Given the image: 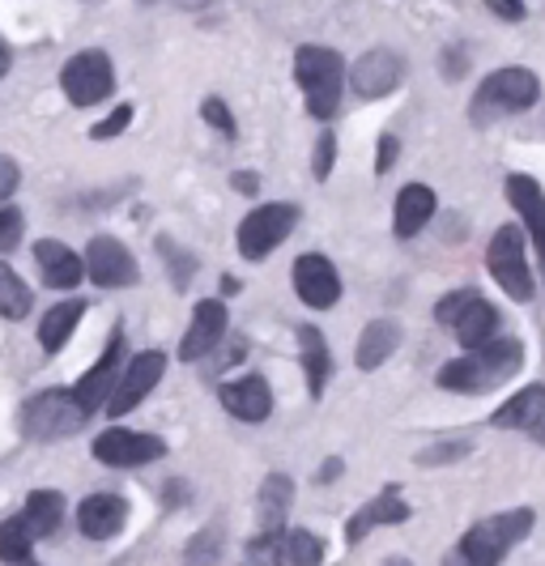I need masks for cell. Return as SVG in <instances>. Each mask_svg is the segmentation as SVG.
<instances>
[{
	"instance_id": "26",
	"label": "cell",
	"mask_w": 545,
	"mask_h": 566,
	"mask_svg": "<svg viewBox=\"0 0 545 566\" xmlns=\"http://www.w3.org/2000/svg\"><path fill=\"white\" fill-rule=\"evenodd\" d=\"M298 345H303V375H307V392L324 397V384L333 375V354H328V340L319 328H298Z\"/></svg>"
},
{
	"instance_id": "34",
	"label": "cell",
	"mask_w": 545,
	"mask_h": 566,
	"mask_svg": "<svg viewBox=\"0 0 545 566\" xmlns=\"http://www.w3.org/2000/svg\"><path fill=\"white\" fill-rule=\"evenodd\" d=\"M128 124H133V107H128V103H119L107 119H98V124L90 128V137H94V142H112V137H119Z\"/></svg>"
},
{
	"instance_id": "4",
	"label": "cell",
	"mask_w": 545,
	"mask_h": 566,
	"mask_svg": "<svg viewBox=\"0 0 545 566\" xmlns=\"http://www.w3.org/2000/svg\"><path fill=\"white\" fill-rule=\"evenodd\" d=\"M533 533V507H516V511H499V515H486L478 520L464 537H460V563H478V566H494L512 554V545Z\"/></svg>"
},
{
	"instance_id": "33",
	"label": "cell",
	"mask_w": 545,
	"mask_h": 566,
	"mask_svg": "<svg viewBox=\"0 0 545 566\" xmlns=\"http://www.w3.org/2000/svg\"><path fill=\"white\" fill-rule=\"evenodd\" d=\"M22 230H27V218H22V209H13V205H0V252H13V248L22 243Z\"/></svg>"
},
{
	"instance_id": "3",
	"label": "cell",
	"mask_w": 545,
	"mask_h": 566,
	"mask_svg": "<svg viewBox=\"0 0 545 566\" xmlns=\"http://www.w3.org/2000/svg\"><path fill=\"white\" fill-rule=\"evenodd\" d=\"M345 69L342 52L333 48H298L294 52V82L307 94V112L316 119H333L342 112V90H345Z\"/></svg>"
},
{
	"instance_id": "38",
	"label": "cell",
	"mask_w": 545,
	"mask_h": 566,
	"mask_svg": "<svg viewBox=\"0 0 545 566\" xmlns=\"http://www.w3.org/2000/svg\"><path fill=\"white\" fill-rule=\"evenodd\" d=\"M18 184H22V170H18V163L0 154V205L18 192Z\"/></svg>"
},
{
	"instance_id": "30",
	"label": "cell",
	"mask_w": 545,
	"mask_h": 566,
	"mask_svg": "<svg viewBox=\"0 0 545 566\" xmlns=\"http://www.w3.org/2000/svg\"><path fill=\"white\" fill-rule=\"evenodd\" d=\"M34 533L22 515H9L0 524V563H34Z\"/></svg>"
},
{
	"instance_id": "25",
	"label": "cell",
	"mask_w": 545,
	"mask_h": 566,
	"mask_svg": "<svg viewBox=\"0 0 545 566\" xmlns=\"http://www.w3.org/2000/svg\"><path fill=\"white\" fill-rule=\"evenodd\" d=\"M82 315H86V303L82 298H69V303H56L52 312L43 315V324H39V345L48 349V354H60L69 337H73V328L82 324Z\"/></svg>"
},
{
	"instance_id": "42",
	"label": "cell",
	"mask_w": 545,
	"mask_h": 566,
	"mask_svg": "<svg viewBox=\"0 0 545 566\" xmlns=\"http://www.w3.org/2000/svg\"><path fill=\"white\" fill-rule=\"evenodd\" d=\"M490 4H494V13H499V18H512V22L524 18V0H490Z\"/></svg>"
},
{
	"instance_id": "27",
	"label": "cell",
	"mask_w": 545,
	"mask_h": 566,
	"mask_svg": "<svg viewBox=\"0 0 545 566\" xmlns=\"http://www.w3.org/2000/svg\"><path fill=\"white\" fill-rule=\"evenodd\" d=\"M290 503H294V482H290L286 473H269L256 494L260 524H264V528H282L290 515Z\"/></svg>"
},
{
	"instance_id": "35",
	"label": "cell",
	"mask_w": 545,
	"mask_h": 566,
	"mask_svg": "<svg viewBox=\"0 0 545 566\" xmlns=\"http://www.w3.org/2000/svg\"><path fill=\"white\" fill-rule=\"evenodd\" d=\"M201 115H205V124L218 128L222 137H234V133H239V124H234V115H230V107L222 103V98H205Z\"/></svg>"
},
{
	"instance_id": "45",
	"label": "cell",
	"mask_w": 545,
	"mask_h": 566,
	"mask_svg": "<svg viewBox=\"0 0 545 566\" xmlns=\"http://www.w3.org/2000/svg\"><path fill=\"white\" fill-rule=\"evenodd\" d=\"M9 64H13V52H9V48H4V43H0V77H4V73H9Z\"/></svg>"
},
{
	"instance_id": "21",
	"label": "cell",
	"mask_w": 545,
	"mask_h": 566,
	"mask_svg": "<svg viewBox=\"0 0 545 566\" xmlns=\"http://www.w3.org/2000/svg\"><path fill=\"white\" fill-rule=\"evenodd\" d=\"M128 520V503L119 494H90L77 507V528L90 541H112Z\"/></svg>"
},
{
	"instance_id": "28",
	"label": "cell",
	"mask_w": 545,
	"mask_h": 566,
	"mask_svg": "<svg viewBox=\"0 0 545 566\" xmlns=\"http://www.w3.org/2000/svg\"><path fill=\"white\" fill-rule=\"evenodd\" d=\"M22 520L30 524L34 537H52L64 524V494L60 490H30L27 507H22Z\"/></svg>"
},
{
	"instance_id": "44",
	"label": "cell",
	"mask_w": 545,
	"mask_h": 566,
	"mask_svg": "<svg viewBox=\"0 0 545 566\" xmlns=\"http://www.w3.org/2000/svg\"><path fill=\"white\" fill-rule=\"evenodd\" d=\"M345 464L342 460H337V455H333V460H328V464H324V469H319V485H328L333 482V478H337V473H342Z\"/></svg>"
},
{
	"instance_id": "1",
	"label": "cell",
	"mask_w": 545,
	"mask_h": 566,
	"mask_svg": "<svg viewBox=\"0 0 545 566\" xmlns=\"http://www.w3.org/2000/svg\"><path fill=\"white\" fill-rule=\"evenodd\" d=\"M524 363V345L516 337H499V340H482L473 345L464 358L448 363L439 370V388L448 392H464V397H478V392H490L499 388L503 379H512Z\"/></svg>"
},
{
	"instance_id": "9",
	"label": "cell",
	"mask_w": 545,
	"mask_h": 566,
	"mask_svg": "<svg viewBox=\"0 0 545 566\" xmlns=\"http://www.w3.org/2000/svg\"><path fill=\"white\" fill-rule=\"evenodd\" d=\"M248 563H277V566H316L324 563V541L307 528H264L252 545H248Z\"/></svg>"
},
{
	"instance_id": "22",
	"label": "cell",
	"mask_w": 545,
	"mask_h": 566,
	"mask_svg": "<svg viewBox=\"0 0 545 566\" xmlns=\"http://www.w3.org/2000/svg\"><path fill=\"white\" fill-rule=\"evenodd\" d=\"M397 345H401V324H397V319H371V324L363 328V337H358L354 363L363 370L384 367V363L397 354Z\"/></svg>"
},
{
	"instance_id": "36",
	"label": "cell",
	"mask_w": 545,
	"mask_h": 566,
	"mask_svg": "<svg viewBox=\"0 0 545 566\" xmlns=\"http://www.w3.org/2000/svg\"><path fill=\"white\" fill-rule=\"evenodd\" d=\"M333 158H337V137H333V133H319L316 137V163H312L316 179H328V175H333Z\"/></svg>"
},
{
	"instance_id": "5",
	"label": "cell",
	"mask_w": 545,
	"mask_h": 566,
	"mask_svg": "<svg viewBox=\"0 0 545 566\" xmlns=\"http://www.w3.org/2000/svg\"><path fill=\"white\" fill-rule=\"evenodd\" d=\"M90 422V409L77 400L73 388H52V392H39L27 400L22 409V430L27 439H69Z\"/></svg>"
},
{
	"instance_id": "23",
	"label": "cell",
	"mask_w": 545,
	"mask_h": 566,
	"mask_svg": "<svg viewBox=\"0 0 545 566\" xmlns=\"http://www.w3.org/2000/svg\"><path fill=\"white\" fill-rule=\"evenodd\" d=\"M434 218V192L427 184H409L401 188V197H397V218H392V230H397V239H413L418 230L427 227Z\"/></svg>"
},
{
	"instance_id": "32",
	"label": "cell",
	"mask_w": 545,
	"mask_h": 566,
	"mask_svg": "<svg viewBox=\"0 0 545 566\" xmlns=\"http://www.w3.org/2000/svg\"><path fill=\"white\" fill-rule=\"evenodd\" d=\"M158 252H163V260L171 264V277H175V290H188V282H192V273H197V260L192 255H184L179 248H175L171 239L163 234L158 239Z\"/></svg>"
},
{
	"instance_id": "14",
	"label": "cell",
	"mask_w": 545,
	"mask_h": 566,
	"mask_svg": "<svg viewBox=\"0 0 545 566\" xmlns=\"http://www.w3.org/2000/svg\"><path fill=\"white\" fill-rule=\"evenodd\" d=\"M119 363H124V328H115L112 340H107V349H103V358H98V363H94V367L77 379V388H73V392H77V400L86 405L90 413H98V409L107 405V397L115 392L119 370H124Z\"/></svg>"
},
{
	"instance_id": "39",
	"label": "cell",
	"mask_w": 545,
	"mask_h": 566,
	"mask_svg": "<svg viewBox=\"0 0 545 566\" xmlns=\"http://www.w3.org/2000/svg\"><path fill=\"white\" fill-rule=\"evenodd\" d=\"M218 537H222V533H218V528H209V537L192 541V545H188V563H201V558H209V563H213V558H218V549H213V545H218Z\"/></svg>"
},
{
	"instance_id": "15",
	"label": "cell",
	"mask_w": 545,
	"mask_h": 566,
	"mask_svg": "<svg viewBox=\"0 0 545 566\" xmlns=\"http://www.w3.org/2000/svg\"><path fill=\"white\" fill-rule=\"evenodd\" d=\"M294 294L316 307V312H328L337 298H342V277L337 269L324 260V255H298L294 260Z\"/></svg>"
},
{
	"instance_id": "43",
	"label": "cell",
	"mask_w": 545,
	"mask_h": 566,
	"mask_svg": "<svg viewBox=\"0 0 545 566\" xmlns=\"http://www.w3.org/2000/svg\"><path fill=\"white\" fill-rule=\"evenodd\" d=\"M256 188H260V179L252 175V170H239V175H234V192H243V197H256Z\"/></svg>"
},
{
	"instance_id": "8",
	"label": "cell",
	"mask_w": 545,
	"mask_h": 566,
	"mask_svg": "<svg viewBox=\"0 0 545 566\" xmlns=\"http://www.w3.org/2000/svg\"><path fill=\"white\" fill-rule=\"evenodd\" d=\"M486 264H490V277L499 282V290H503L507 298H516V303H528V298L537 294V285H533V273H528V260H524V239H520L516 227H499V230H494V239H490V252H486Z\"/></svg>"
},
{
	"instance_id": "19",
	"label": "cell",
	"mask_w": 545,
	"mask_h": 566,
	"mask_svg": "<svg viewBox=\"0 0 545 566\" xmlns=\"http://www.w3.org/2000/svg\"><path fill=\"white\" fill-rule=\"evenodd\" d=\"M34 260H39L43 282L52 285V290H73L86 277V260L73 252L69 243H60V239H39L34 243Z\"/></svg>"
},
{
	"instance_id": "46",
	"label": "cell",
	"mask_w": 545,
	"mask_h": 566,
	"mask_svg": "<svg viewBox=\"0 0 545 566\" xmlns=\"http://www.w3.org/2000/svg\"><path fill=\"white\" fill-rule=\"evenodd\" d=\"M184 9H205V4H213V0H179Z\"/></svg>"
},
{
	"instance_id": "18",
	"label": "cell",
	"mask_w": 545,
	"mask_h": 566,
	"mask_svg": "<svg viewBox=\"0 0 545 566\" xmlns=\"http://www.w3.org/2000/svg\"><path fill=\"white\" fill-rule=\"evenodd\" d=\"M218 400L227 405V413L230 418H239V422H264V418L273 413V392H269L264 375L230 379V384H222Z\"/></svg>"
},
{
	"instance_id": "37",
	"label": "cell",
	"mask_w": 545,
	"mask_h": 566,
	"mask_svg": "<svg viewBox=\"0 0 545 566\" xmlns=\"http://www.w3.org/2000/svg\"><path fill=\"white\" fill-rule=\"evenodd\" d=\"M469 298H473V290H457V294H448V298H439V307H434V319L439 324H452L464 307H469Z\"/></svg>"
},
{
	"instance_id": "2",
	"label": "cell",
	"mask_w": 545,
	"mask_h": 566,
	"mask_svg": "<svg viewBox=\"0 0 545 566\" xmlns=\"http://www.w3.org/2000/svg\"><path fill=\"white\" fill-rule=\"evenodd\" d=\"M537 98H542V82H537L533 69H520V64L516 69H494L486 82L478 85L473 103H469V124L490 128L503 115L528 112Z\"/></svg>"
},
{
	"instance_id": "12",
	"label": "cell",
	"mask_w": 545,
	"mask_h": 566,
	"mask_svg": "<svg viewBox=\"0 0 545 566\" xmlns=\"http://www.w3.org/2000/svg\"><path fill=\"white\" fill-rule=\"evenodd\" d=\"M86 277L94 285H103V290H124V285L142 282V269H137L133 252L119 239L98 234V239H90L86 248Z\"/></svg>"
},
{
	"instance_id": "41",
	"label": "cell",
	"mask_w": 545,
	"mask_h": 566,
	"mask_svg": "<svg viewBox=\"0 0 545 566\" xmlns=\"http://www.w3.org/2000/svg\"><path fill=\"white\" fill-rule=\"evenodd\" d=\"M397 137H379V158H375V175H384V170L397 163Z\"/></svg>"
},
{
	"instance_id": "40",
	"label": "cell",
	"mask_w": 545,
	"mask_h": 566,
	"mask_svg": "<svg viewBox=\"0 0 545 566\" xmlns=\"http://www.w3.org/2000/svg\"><path fill=\"white\" fill-rule=\"evenodd\" d=\"M460 455H469V443H439V452H422L418 460L422 464H439V460H460Z\"/></svg>"
},
{
	"instance_id": "10",
	"label": "cell",
	"mask_w": 545,
	"mask_h": 566,
	"mask_svg": "<svg viewBox=\"0 0 545 566\" xmlns=\"http://www.w3.org/2000/svg\"><path fill=\"white\" fill-rule=\"evenodd\" d=\"M163 370H167V354H163V349H145V354H137V358H128V367L119 370L115 392L107 397V413H112V418L133 413V409L158 388Z\"/></svg>"
},
{
	"instance_id": "20",
	"label": "cell",
	"mask_w": 545,
	"mask_h": 566,
	"mask_svg": "<svg viewBox=\"0 0 545 566\" xmlns=\"http://www.w3.org/2000/svg\"><path fill=\"white\" fill-rule=\"evenodd\" d=\"M503 192L512 200V209H520V218H524V227L533 234L537 255H542V269H545V192L537 188L533 175H507Z\"/></svg>"
},
{
	"instance_id": "24",
	"label": "cell",
	"mask_w": 545,
	"mask_h": 566,
	"mask_svg": "<svg viewBox=\"0 0 545 566\" xmlns=\"http://www.w3.org/2000/svg\"><path fill=\"white\" fill-rule=\"evenodd\" d=\"M490 422L499 426V430H533V426L545 422V388H524L516 397L507 400Z\"/></svg>"
},
{
	"instance_id": "6",
	"label": "cell",
	"mask_w": 545,
	"mask_h": 566,
	"mask_svg": "<svg viewBox=\"0 0 545 566\" xmlns=\"http://www.w3.org/2000/svg\"><path fill=\"white\" fill-rule=\"evenodd\" d=\"M294 227H298V205H290V200L260 205V209H252V213L239 222V234H234L239 255H248V260L273 255L290 239V230Z\"/></svg>"
},
{
	"instance_id": "29",
	"label": "cell",
	"mask_w": 545,
	"mask_h": 566,
	"mask_svg": "<svg viewBox=\"0 0 545 566\" xmlns=\"http://www.w3.org/2000/svg\"><path fill=\"white\" fill-rule=\"evenodd\" d=\"M452 328H457V337H460V345H482V340H490L494 337V328H499V312L490 307L486 298H469V307L452 319Z\"/></svg>"
},
{
	"instance_id": "17",
	"label": "cell",
	"mask_w": 545,
	"mask_h": 566,
	"mask_svg": "<svg viewBox=\"0 0 545 566\" xmlns=\"http://www.w3.org/2000/svg\"><path fill=\"white\" fill-rule=\"evenodd\" d=\"M405 520H409V503L401 499V485H384L371 503H363L358 515L345 524V541L363 545L371 528H379V524H405Z\"/></svg>"
},
{
	"instance_id": "16",
	"label": "cell",
	"mask_w": 545,
	"mask_h": 566,
	"mask_svg": "<svg viewBox=\"0 0 545 566\" xmlns=\"http://www.w3.org/2000/svg\"><path fill=\"white\" fill-rule=\"evenodd\" d=\"M227 337V303L222 298H205L192 312V324L179 340V358L184 363H201L205 354L218 349V340Z\"/></svg>"
},
{
	"instance_id": "13",
	"label": "cell",
	"mask_w": 545,
	"mask_h": 566,
	"mask_svg": "<svg viewBox=\"0 0 545 566\" xmlns=\"http://www.w3.org/2000/svg\"><path fill=\"white\" fill-rule=\"evenodd\" d=\"M405 82V60L388 48H375L367 56H358V64L349 69V85L358 98H384Z\"/></svg>"
},
{
	"instance_id": "7",
	"label": "cell",
	"mask_w": 545,
	"mask_h": 566,
	"mask_svg": "<svg viewBox=\"0 0 545 566\" xmlns=\"http://www.w3.org/2000/svg\"><path fill=\"white\" fill-rule=\"evenodd\" d=\"M60 90H64V98H69L73 107H94V103L112 98V90H115L112 56L98 52V48L77 52V56L60 69Z\"/></svg>"
},
{
	"instance_id": "11",
	"label": "cell",
	"mask_w": 545,
	"mask_h": 566,
	"mask_svg": "<svg viewBox=\"0 0 545 566\" xmlns=\"http://www.w3.org/2000/svg\"><path fill=\"white\" fill-rule=\"evenodd\" d=\"M167 455V443L158 434H142V430H124V426H112L94 439V460L98 464H112V469H137V464H149V460H163Z\"/></svg>"
},
{
	"instance_id": "31",
	"label": "cell",
	"mask_w": 545,
	"mask_h": 566,
	"mask_svg": "<svg viewBox=\"0 0 545 566\" xmlns=\"http://www.w3.org/2000/svg\"><path fill=\"white\" fill-rule=\"evenodd\" d=\"M30 307H34L30 285L22 282L9 264H0V315H4V319H27Z\"/></svg>"
}]
</instances>
